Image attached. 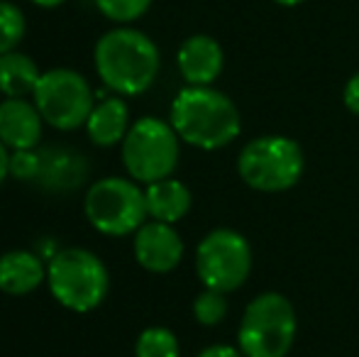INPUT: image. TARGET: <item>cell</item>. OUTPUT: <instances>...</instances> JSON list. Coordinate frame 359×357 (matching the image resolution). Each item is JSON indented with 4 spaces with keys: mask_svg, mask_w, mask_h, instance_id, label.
<instances>
[{
    "mask_svg": "<svg viewBox=\"0 0 359 357\" xmlns=\"http://www.w3.org/2000/svg\"><path fill=\"white\" fill-rule=\"evenodd\" d=\"M93 67L105 90L135 98L154 86L161 72V52L142 29L133 25H115L95 42Z\"/></svg>",
    "mask_w": 359,
    "mask_h": 357,
    "instance_id": "6da1fadb",
    "label": "cell"
},
{
    "mask_svg": "<svg viewBox=\"0 0 359 357\" xmlns=\"http://www.w3.org/2000/svg\"><path fill=\"white\" fill-rule=\"evenodd\" d=\"M169 123L181 142L196 149L227 147L240 137V108L227 93L213 86H184L174 95Z\"/></svg>",
    "mask_w": 359,
    "mask_h": 357,
    "instance_id": "7a4b0ae2",
    "label": "cell"
},
{
    "mask_svg": "<svg viewBox=\"0 0 359 357\" xmlns=\"http://www.w3.org/2000/svg\"><path fill=\"white\" fill-rule=\"evenodd\" d=\"M47 286L67 311L90 314L108 299L110 271L93 250L62 248L47 262Z\"/></svg>",
    "mask_w": 359,
    "mask_h": 357,
    "instance_id": "3957f363",
    "label": "cell"
},
{
    "mask_svg": "<svg viewBox=\"0 0 359 357\" xmlns=\"http://www.w3.org/2000/svg\"><path fill=\"white\" fill-rule=\"evenodd\" d=\"M181 157V137L169 120L156 115L137 118L120 144V159L130 179L149 186L174 177Z\"/></svg>",
    "mask_w": 359,
    "mask_h": 357,
    "instance_id": "277c9868",
    "label": "cell"
},
{
    "mask_svg": "<svg viewBox=\"0 0 359 357\" xmlns=\"http://www.w3.org/2000/svg\"><path fill=\"white\" fill-rule=\"evenodd\" d=\"M298 318L279 291H264L247 304L237 328V348L245 357H286L293 348Z\"/></svg>",
    "mask_w": 359,
    "mask_h": 357,
    "instance_id": "5b68a950",
    "label": "cell"
},
{
    "mask_svg": "<svg viewBox=\"0 0 359 357\" xmlns=\"http://www.w3.org/2000/svg\"><path fill=\"white\" fill-rule=\"evenodd\" d=\"M83 215L100 235H135L149 220L142 184L130 177L95 179L83 194Z\"/></svg>",
    "mask_w": 359,
    "mask_h": 357,
    "instance_id": "8992f818",
    "label": "cell"
},
{
    "mask_svg": "<svg viewBox=\"0 0 359 357\" xmlns=\"http://www.w3.org/2000/svg\"><path fill=\"white\" fill-rule=\"evenodd\" d=\"M303 149L296 140L284 135H264L255 137L242 147L237 157V172L242 181L255 191L279 194L298 184L303 177Z\"/></svg>",
    "mask_w": 359,
    "mask_h": 357,
    "instance_id": "52a82bcc",
    "label": "cell"
},
{
    "mask_svg": "<svg viewBox=\"0 0 359 357\" xmlns=\"http://www.w3.org/2000/svg\"><path fill=\"white\" fill-rule=\"evenodd\" d=\"M44 123L59 133H74L83 128L95 105L90 81L81 72L69 67H54L42 72L32 93Z\"/></svg>",
    "mask_w": 359,
    "mask_h": 357,
    "instance_id": "ba28073f",
    "label": "cell"
},
{
    "mask_svg": "<svg viewBox=\"0 0 359 357\" xmlns=\"http://www.w3.org/2000/svg\"><path fill=\"white\" fill-rule=\"evenodd\" d=\"M252 271V248L242 233L215 228L196 248V274L205 289L232 294Z\"/></svg>",
    "mask_w": 359,
    "mask_h": 357,
    "instance_id": "9c48e42d",
    "label": "cell"
},
{
    "mask_svg": "<svg viewBox=\"0 0 359 357\" xmlns=\"http://www.w3.org/2000/svg\"><path fill=\"white\" fill-rule=\"evenodd\" d=\"M133 255L142 269L151 274H169L184 260V240L174 225L147 220L133 235Z\"/></svg>",
    "mask_w": 359,
    "mask_h": 357,
    "instance_id": "30bf717a",
    "label": "cell"
},
{
    "mask_svg": "<svg viewBox=\"0 0 359 357\" xmlns=\"http://www.w3.org/2000/svg\"><path fill=\"white\" fill-rule=\"evenodd\" d=\"M44 118L32 98L0 100V140L10 152L37 149L42 142Z\"/></svg>",
    "mask_w": 359,
    "mask_h": 357,
    "instance_id": "8fae6325",
    "label": "cell"
},
{
    "mask_svg": "<svg viewBox=\"0 0 359 357\" xmlns=\"http://www.w3.org/2000/svg\"><path fill=\"white\" fill-rule=\"evenodd\" d=\"M39 159H42V164H39L37 186H42L44 191L69 194L88 181L90 164L79 149L62 147V144L39 147Z\"/></svg>",
    "mask_w": 359,
    "mask_h": 357,
    "instance_id": "7c38bea8",
    "label": "cell"
},
{
    "mask_svg": "<svg viewBox=\"0 0 359 357\" xmlns=\"http://www.w3.org/2000/svg\"><path fill=\"white\" fill-rule=\"evenodd\" d=\"M176 67L186 86H213L225 67V52L210 34H191L176 52Z\"/></svg>",
    "mask_w": 359,
    "mask_h": 357,
    "instance_id": "4fadbf2b",
    "label": "cell"
},
{
    "mask_svg": "<svg viewBox=\"0 0 359 357\" xmlns=\"http://www.w3.org/2000/svg\"><path fill=\"white\" fill-rule=\"evenodd\" d=\"M133 123L135 120L130 115L128 98L110 93L95 100L83 130L95 147H115V144H123Z\"/></svg>",
    "mask_w": 359,
    "mask_h": 357,
    "instance_id": "5bb4252c",
    "label": "cell"
},
{
    "mask_svg": "<svg viewBox=\"0 0 359 357\" xmlns=\"http://www.w3.org/2000/svg\"><path fill=\"white\" fill-rule=\"evenodd\" d=\"M47 284V262L34 250H8L0 255V291L27 296Z\"/></svg>",
    "mask_w": 359,
    "mask_h": 357,
    "instance_id": "9a60e30c",
    "label": "cell"
},
{
    "mask_svg": "<svg viewBox=\"0 0 359 357\" xmlns=\"http://www.w3.org/2000/svg\"><path fill=\"white\" fill-rule=\"evenodd\" d=\"M144 198L149 220H159V223L169 225H176L179 220H184L189 215L191 206H194L191 189L184 181L174 177L144 186Z\"/></svg>",
    "mask_w": 359,
    "mask_h": 357,
    "instance_id": "2e32d148",
    "label": "cell"
},
{
    "mask_svg": "<svg viewBox=\"0 0 359 357\" xmlns=\"http://www.w3.org/2000/svg\"><path fill=\"white\" fill-rule=\"evenodd\" d=\"M39 76H42V69L29 54L15 49L0 57V95L3 98H32Z\"/></svg>",
    "mask_w": 359,
    "mask_h": 357,
    "instance_id": "e0dca14e",
    "label": "cell"
},
{
    "mask_svg": "<svg viewBox=\"0 0 359 357\" xmlns=\"http://www.w3.org/2000/svg\"><path fill=\"white\" fill-rule=\"evenodd\" d=\"M135 357H181L179 338L164 325H149L135 340Z\"/></svg>",
    "mask_w": 359,
    "mask_h": 357,
    "instance_id": "ac0fdd59",
    "label": "cell"
},
{
    "mask_svg": "<svg viewBox=\"0 0 359 357\" xmlns=\"http://www.w3.org/2000/svg\"><path fill=\"white\" fill-rule=\"evenodd\" d=\"M27 34V18L22 8L10 0H0V57L20 47Z\"/></svg>",
    "mask_w": 359,
    "mask_h": 357,
    "instance_id": "d6986e66",
    "label": "cell"
},
{
    "mask_svg": "<svg viewBox=\"0 0 359 357\" xmlns=\"http://www.w3.org/2000/svg\"><path fill=\"white\" fill-rule=\"evenodd\" d=\"M154 0H93L98 13L115 25H133L144 18Z\"/></svg>",
    "mask_w": 359,
    "mask_h": 357,
    "instance_id": "ffe728a7",
    "label": "cell"
},
{
    "mask_svg": "<svg viewBox=\"0 0 359 357\" xmlns=\"http://www.w3.org/2000/svg\"><path fill=\"white\" fill-rule=\"evenodd\" d=\"M227 316V296L213 289H203L194 299V318L196 323L205 325V328H213L220 325Z\"/></svg>",
    "mask_w": 359,
    "mask_h": 357,
    "instance_id": "44dd1931",
    "label": "cell"
},
{
    "mask_svg": "<svg viewBox=\"0 0 359 357\" xmlns=\"http://www.w3.org/2000/svg\"><path fill=\"white\" fill-rule=\"evenodd\" d=\"M39 147L37 149H20L10 154V177L22 184H37L39 177Z\"/></svg>",
    "mask_w": 359,
    "mask_h": 357,
    "instance_id": "7402d4cb",
    "label": "cell"
},
{
    "mask_svg": "<svg viewBox=\"0 0 359 357\" xmlns=\"http://www.w3.org/2000/svg\"><path fill=\"white\" fill-rule=\"evenodd\" d=\"M342 100H345V105H347V110H350V113L359 115V74L350 76V81L345 83Z\"/></svg>",
    "mask_w": 359,
    "mask_h": 357,
    "instance_id": "603a6c76",
    "label": "cell"
},
{
    "mask_svg": "<svg viewBox=\"0 0 359 357\" xmlns=\"http://www.w3.org/2000/svg\"><path fill=\"white\" fill-rule=\"evenodd\" d=\"M196 357H245V355H242L240 348H235V345L217 343V345H208V348H203Z\"/></svg>",
    "mask_w": 359,
    "mask_h": 357,
    "instance_id": "cb8c5ba5",
    "label": "cell"
},
{
    "mask_svg": "<svg viewBox=\"0 0 359 357\" xmlns=\"http://www.w3.org/2000/svg\"><path fill=\"white\" fill-rule=\"evenodd\" d=\"M59 250H62V248H59V245L54 243V238H42L37 245H34V252H37L39 257L44 260V262H49V260H52L54 255L59 252Z\"/></svg>",
    "mask_w": 359,
    "mask_h": 357,
    "instance_id": "d4e9b609",
    "label": "cell"
},
{
    "mask_svg": "<svg viewBox=\"0 0 359 357\" xmlns=\"http://www.w3.org/2000/svg\"><path fill=\"white\" fill-rule=\"evenodd\" d=\"M10 149L3 144V140H0V186L5 184V179L10 177Z\"/></svg>",
    "mask_w": 359,
    "mask_h": 357,
    "instance_id": "484cf974",
    "label": "cell"
},
{
    "mask_svg": "<svg viewBox=\"0 0 359 357\" xmlns=\"http://www.w3.org/2000/svg\"><path fill=\"white\" fill-rule=\"evenodd\" d=\"M34 8H42V10H54V8H62L67 0H29Z\"/></svg>",
    "mask_w": 359,
    "mask_h": 357,
    "instance_id": "4316f807",
    "label": "cell"
},
{
    "mask_svg": "<svg viewBox=\"0 0 359 357\" xmlns=\"http://www.w3.org/2000/svg\"><path fill=\"white\" fill-rule=\"evenodd\" d=\"M276 5H284V8H296V5L306 3V0H274Z\"/></svg>",
    "mask_w": 359,
    "mask_h": 357,
    "instance_id": "83f0119b",
    "label": "cell"
}]
</instances>
